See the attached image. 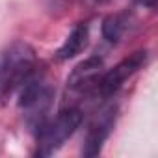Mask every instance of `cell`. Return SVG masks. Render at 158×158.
<instances>
[{
	"label": "cell",
	"mask_w": 158,
	"mask_h": 158,
	"mask_svg": "<svg viewBox=\"0 0 158 158\" xmlns=\"http://www.w3.org/2000/svg\"><path fill=\"white\" fill-rule=\"evenodd\" d=\"M35 52L30 45L17 41L0 52V99L17 91L35 71Z\"/></svg>",
	"instance_id": "1"
},
{
	"label": "cell",
	"mask_w": 158,
	"mask_h": 158,
	"mask_svg": "<svg viewBox=\"0 0 158 158\" xmlns=\"http://www.w3.org/2000/svg\"><path fill=\"white\" fill-rule=\"evenodd\" d=\"M84 119V114L80 108H67L61 110L54 119L47 121L37 130V156H50L58 149L63 147V143L76 132Z\"/></svg>",
	"instance_id": "2"
},
{
	"label": "cell",
	"mask_w": 158,
	"mask_h": 158,
	"mask_svg": "<svg viewBox=\"0 0 158 158\" xmlns=\"http://www.w3.org/2000/svg\"><path fill=\"white\" fill-rule=\"evenodd\" d=\"M149 52L147 50H136L128 58L121 60L117 65H114L108 73H104L95 86V93L102 99H108L119 91V88L128 80L132 74H136L145 63H147Z\"/></svg>",
	"instance_id": "3"
},
{
	"label": "cell",
	"mask_w": 158,
	"mask_h": 158,
	"mask_svg": "<svg viewBox=\"0 0 158 158\" xmlns=\"http://www.w3.org/2000/svg\"><path fill=\"white\" fill-rule=\"evenodd\" d=\"M115 119H117L115 104H108L95 114V117L89 123V128L86 132V139H84V147H82V154L86 158H93V156L101 154L104 141L108 139V136L112 134V130L115 127Z\"/></svg>",
	"instance_id": "4"
},
{
	"label": "cell",
	"mask_w": 158,
	"mask_h": 158,
	"mask_svg": "<svg viewBox=\"0 0 158 158\" xmlns=\"http://www.w3.org/2000/svg\"><path fill=\"white\" fill-rule=\"evenodd\" d=\"M104 69V60L99 56H91L84 61H80L69 74L67 88L71 91H89L95 89L101 73Z\"/></svg>",
	"instance_id": "5"
},
{
	"label": "cell",
	"mask_w": 158,
	"mask_h": 158,
	"mask_svg": "<svg viewBox=\"0 0 158 158\" xmlns=\"http://www.w3.org/2000/svg\"><path fill=\"white\" fill-rule=\"evenodd\" d=\"M89 43V26L88 24H76L71 34L67 35V39L63 41V45L58 48L56 52V58L65 61V60H73L74 56H78L82 50H86Z\"/></svg>",
	"instance_id": "6"
},
{
	"label": "cell",
	"mask_w": 158,
	"mask_h": 158,
	"mask_svg": "<svg viewBox=\"0 0 158 158\" xmlns=\"http://www.w3.org/2000/svg\"><path fill=\"white\" fill-rule=\"evenodd\" d=\"M125 30H127V15L125 13L108 15L102 21V37L112 45H117L123 39Z\"/></svg>",
	"instance_id": "7"
},
{
	"label": "cell",
	"mask_w": 158,
	"mask_h": 158,
	"mask_svg": "<svg viewBox=\"0 0 158 158\" xmlns=\"http://www.w3.org/2000/svg\"><path fill=\"white\" fill-rule=\"evenodd\" d=\"M138 6H143V8H149V10H154L156 8V0H134Z\"/></svg>",
	"instance_id": "8"
},
{
	"label": "cell",
	"mask_w": 158,
	"mask_h": 158,
	"mask_svg": "<svg viewBox=\"0 0 158 158\" xmlns=\"http://www.w3.org/2000/svg\"><path fill=\"white\" fill-rule=\"evenodd\" d=\"M84 2H86L88 6H101V4H106L108 0H84Z\"/></svg>",
	"instance_id": "9"
},
{
	"label": "cell",
	"mask_w": 158,
	"mask_h": 158,
	"mask_svg": "<svg viewBox=\"0 0 158 158\" xmlns=\"http://www.w3.org/2000/svg\"><path fill=\"white\" fill-rule=\"evenodd\" d=\"M61 2H63V4H65V2H71V0H61Z\"/></svg>",
	"instance_id": "10"
}]
</instances>
